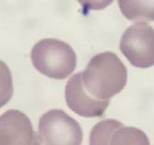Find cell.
Masks as SVG:
<instances>
[{"label":"cell","mask_w":154,"mask_h":145,"mask_svg":"<svg viewBox=\"0 0 154 145\" xmlns=\"http://www.w3.org/2000/svg\"><path fill=\"white\" fill-rule=\"evenodd\" d=\"M124 125L116 120H104L98 122L91 132L90 144L106 145L110 144L112 136Z\"/></svg>","instance_id":"cell-8"},{"label":"cell","mask_w":154,"mask_h":145,"mask_svg":"<svg viewBox=\"0 0 154 145\" xmlns=\"http://www.w3.org/2000/svg\"><path fill=\"white\" fill-rule=\"evenodd\" d=\"M0 119V143L2 145L41 144L39 135L34 133L30 119L21 111L8 110Z\"/></svg>","instance_id":"cell-6"},{"label":"cell","mask_w":154,"mask_h":145,"mask_svg":"<svg viewBox=\"0 0 154 145\" xmlns=\"http://www.w3.org/2000/svg\"><path fill=\"white\" fill-rule=\"evenodd\" d=\"M125 19L134 22L154 21V0H117Z\"/></svg>","instance_id":"cell-7"},{"label":"cell","mask_w":154,"mask_h":145,"mask_svg":"<svg viewBox=\"0 0 154 145\" xmlns=\"http://www.w3.org/2000/svg\"><path fill=\"white\" fill-rule=\"evenodd\" d=\"M31 58L42 75L53 79H65L77 67V56L67 43L57 39H44L33 46Z\"/></svg>","instance_id":"cell-2"},{"label":"cell","mask_w":154,"mask_h":145,"mask_svg":"<svg viewBox=\"0 0 154 145\" xmlns=\"http://www.w3.org/2000/svg\"><path fill=\"white\" fill-rule=\"evenodd\" d=\"M149 140L141 129L134 127H121L112 136L110 144L112 145H127L138 144L149 145Z\"/></svg>","instance_id":"cell-9"},{"label":"cell","mask_w":154,"mask_h":145,"mask_svg":"<svg viewBox=\"0 0 154 145\" xmlns=\"http://www.w3.org/2000/svg\"><path fill=\"white\" fill-rule=\"evenodd\" d=\"M82 74L87 91L102 100L119 94L128 83V70L119 57L111 52L95 55Z\"/></svg>","instance_id":"cell-1"},{"label":"cell","mask_w":154,"mask_h":145,"mask_svg":"<svg viewBox=\"0 0 154 145\" xmlns=\"http://www.w3.org/2000/svg\"><path fill=\"white\" fill-rule=\"evenodd\" d=\"M114 0H78V2L89 10H103L113 3Z\"/></svg>","instance_id":"cell-10"},{"label":"cell","mask_w":154,"mask_h":145,"mask_svg":"<svg viewBox=\"0 0 154 145\" xmlns=\"http://www.w3.org/2000/svg\"><path fill=\"white\" fill-rule=\"evenodd\" d=\"M38 130L41 144L79 145L83 139L79 122L61 109H52L42 116Z\"/></svg>","instance_id":"cell-3"},{"label":"cell","mask_w":154,"mask_h":145,"mask_svg":"<svg viewBox=\"0 0 154 145\" xmlns=\"http://www.w3.org/2000/svg\"><path fill=\"white\" fill-rule=\"evenodd\" d=\"M65 96L67 107L84 118L101 117L110 104V99L96 98L87 91L82 83L81 72H78L68 80Z\"/></svg>","instance_id":"cell-5"},{"label":"cell","mask_w":154,"mask_h":145,"mask_svg":"<svg viewBox=\"0 0 154 145\" xmlns=\"http://www.w3.org/2000/svg\"><path fill=\"white\" fill-rule=\"evenodd\" d=\"M120 50L135 67L147 69L154 65V28L146 22H137L122 35Z\"/></svg>","instance_id":"cell-4"}]
</instances>
